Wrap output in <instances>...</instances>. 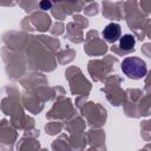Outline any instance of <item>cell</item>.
Returning <instances> with one entry per match:
<instances>
[{"label": "cell", "mask_w": 151, "mask_h": 151, "mask_svg": "<svg viewBox=\"0 0 151 151\" xmlns=\"http://www.w3.org/2000/svg\"><path fill=\"white\" fill-rule=\"evenodd\" d=\"M27 60L33 70L52 71L55 68L54 53L59 48L60 42L57 38L38 35L27 39Z\"/></svg>", "instance_id": "cell-1"}, {"label": "cell", "mask_w": 151, "mask_h": 151, "mask_svg": "<svg viewBox=\"0 0 151 151\" xmlns=\"http://www.w3.org/2000/svg\"><path fill=\"white\" fill-rule=\"evenodd\" d=\"M123 12L124 18L126 20L127 26L131 31H133L134 37L138 40H144L145 38V24H146V15L140 12L138 8V2L136 0H127L123 4Z\"/></svg>", "instance_id": "cell-2"}, {"label": "cell", "mask_w": 151, "mask_h": 151, "mask_svg": "<svg viewBox=\"0 0 151 151\" xmlns=\"http://www.w3.org/2000/svg\"><path fill=\"white\" fill-rule=\"evenodd\" d=\"M65 78L68 80L72 94H77L80 97L88 96V93L91 91V84L84 77L80 68H78L76 66L68 67L65 72Z\"/></svg>", "instance_id": "cell-3"}, {"label": "cell", "mask_w": 151, "mask_h": 151, "mask_svg": "<svg viewBox=\"0 0 151 151\" xmlns=\"http://www.w3.org/2000/svg\"><path fill=\"white\" fill-rule=\"evenodd\" d=\"M120 83H122V78H119L117 74L110 76L105 79V86L101 88L107 100L114 106L124 105L127 98L126 91H123L120 88Z\"/></svg>", "instance_id": "cell-4"}, {"label": "cell", "mask_w": 151, "mask_h": 151, "mask_svg": "<svg viewBox=\"0 0 151 151\" xmlns=\"http://www.w3.org/2000/svg\"><path fill=\"white\" fill-rule=\"evenodd\" d=\"M117 61L118 58L113 55H106L103 59H93L87 64L88 73L94 81H104V78H106V76L112 72L113 65Z\"/></svg>", "instance_id": "cell-5"}, {"label": "cell", "mask_w": 151, "mask_h": 151, "mask_svg": "<svg viewBox=\"0 0 151 151\" xmlns=\"http://www.w3.org/2000/svg\"><path fill=\"white\" fill-rule=\"evenodd\" d=\"M81 114L87 119V123L91 126L99 127L105 124L106 120V110L98 103H84L79 107Z\"/></svg>", "instance_id": "cell-6"}, {"label": "cell", "mask_w": 151, "mask_h": 151, "mask_svg": "<svg viewBox=\"0 0 151 151\" xmlns=\"http://www.w3.org/2000/svg\"><path fill=\"white\" fill-rule=\"evenodd\" d=\"M122 71L130 79H142L146 76L147 68L144 60L138 57H127L122 61Z\"/></svg>", "instance_id": "cell-7"}, {"label": "cell", "mask_w": 151, "mask_h": 151, "mask_svg": "<svg viewBox=\"0 0 151 151\" xmlns=\"http://www.w3.org/2000/svg\"><path fill=\"white\" fill-rule=\"evenodd\" d=\"M74 107L71 103L70 98L58 97L57 101L50 110V112L46 114L48 119H67L72 116H74Z\"/></svg>", "instance_id": "cell-8"}, {"label": "cell", "mask_w": 151, "mask_h": 151, "mask_svg": "<svg viewBox=\"0 0 151 151\" xmlns=\"http://www.w3.org/2000/svg\"><path fill=\"white\" fill-rule=\"evenodd\" d=\"M84 51L91 57L103 55L107 51V45L104 40H101L98 35V31L91 29L87 32L85 38V46Z\"/></svg>", "instance_id": "cell-9"}, {"label": "cell", "mask_w": 151, "mask_h": 151, "mask_svg": "<svg viewBox=\"0 0 151 151\" xmlns=\"http://www.w3.org/2000/svg\"><path fill=\"white\" fill-rule=\"evenodd\" d=\"M134 44H136V37L133 34H124L119 39V44L114 45L112 44L111 51L116 53L117 55H126L132 52H134Z\"/></svg>", "instance_id": "cell-10"}, {"label": "cell", "mask_w": 151, "mask_h": 151, "mask_svg": "<svg viewBox=\"0 0 151 151\" xmlns=\"http://www.w3.org/2000/svg\"><path fill=\"white\" fill-rule=\"evenodd\" d=\"M103 15L110 20H122L124 17L123 2L118 1L113 4L109 0H104L103 1Z\"/></svg>", "instance_id": "cell-11"}, {"label": "cell", "mask_w": 151, "mask_h": 151, "mask_svg": "<svg viewBox=\"0 0 151 151\" xmlns=\"http://www.w3.org/2000/svg\"><path fill=\"white\" fill-rule=\"evenodd\" d=\"M22 101H24L26 109L28 111H31L32 113H34V114L39 113L44 107V100L41 99L39 93L37 91L33 92V90H29V92H27L24 96Z\"/></svg>", "instance_id": "cell-12"}, {"label": "cell", "mask_w": 151, "mask_h": 151, "mask_svg": "<svg viewBox=\"0 0 151 151\" xmlns=\"http://www.w3.org/2000/svg\"><path fill=\"white\" fill-rule=\"evenodd\" d=\"M29 19H31V22L34 29H38L39 32H45L51 26V18L48 14L45 13V11L34 12Z\"/></svg>", "instance_id": "cell-13"}, {"label": "cell", "mask_w": 151, "mask_h": 151, "mask_svg": "<svg viewBox=\"0 0 151 151\" xmlns=\"http://www.w3.org/2000/svg\"><path fill=\"white\" fill-rule=\"evenodd\" d=\"M103 38L110 42V44H114L116 41H118L120 39L122 35V27L117 22H110L109 25H106L101 32Z\"/></svg>", "instance_id": "cell-14"}, {"label": "cell", "mask_w": 151, "mask_h": 151, "mask_svg": "<svg viewBox=\"0 0 151 151\" xmlns=\"http://www.w3.org/2000/svg\"><path fill=\"white\" fill-rule=\"evenodd\" d=\"M21 85L28 90H34L37 86L40 87L47 85V80L40 73H32V74H27L24 79H21Z\"/></svg>", "instance_id": "cell-15"}, {"label": "cell", "mask_w": 151, "mask_h": 151, "mask_svg": "<svg viewBox=\"0 0 151 151\" xmlns=\"http://www.w3.org/2000/svg\"><path fill=\"white\" fill-rule=\"evenodd\" d=\"M66 35L67 39L72 42L79 44L84 40V34H83V27L76 22L74 20L72 22H68L66 26Z\"/></svg>", "instance_id": "cell-16"}, {"label": "cell", "mask_w": 151, "mask_h": 151, "mask_svg": "<svg viewBox=\"0 0 151 151\" xmlns=\"http://www.w3.org/2000/svg\"><path fill=\"white\" fill-rule=\"evenodd\" d=\"M85 127V122L81 119V117L79 116H72V119L67 122L66 124V129L68 131L74 132H81Z\"/></svg>", "instance_id": "cell-17"}, {"label": "cell", "mask_w": 151, "mask_h": 151, "mask_svg": "<svg viewBox=\"0 0 151 151\" xmlns=\"http://www.w3.org/2000/svg\"><path fill=\"white\" fill-rule=\"evenodd\" d=\"M76 57V51L70 48V47H66V50H63L58 53L57 58L59 60L60 64H67V63H71Z\"/></svg>", "instance_id": "cell-18"}, {"label": "cell", "mask_w": 151, "mask_h": 151, "mask_svg": "<svg viewBox=\"0 0 151 151\" xmlns=\"http://www.w3.org/2000/svg\"><path fill=\"white\" fill-rule=\"evenodd\" d=\"M87 137H88L90 142L96 140V143H101L105 140V133L101 130H91V131H88Z\"/></svg>", "instance_id": "cell-19"}, {"label": "cell", "mask_w": 151, "mask_h": 151, "mask_svg": "<svg viewBox=\"0 0 151 151\" xmlns=\"http://www.w3.org/2000/svg\"><path fill=\"white\" fill-rule=\"evenodd\" d=\"M19 4L26 12H33L39 6L38 0H19Z\"/></svg>", "instance_id": "cell-20"}, {"label": "cell", "mask_w": 151, "mask_h": 151, "mask_svg": "<svg viewBox=\"0 0 151 151\" xmlns=\"http://www.w3.org/2000/svg\"><path fill=\"white\" fill-rule=\"evenodd\" d=\"M46 131L48 134H55V133H59L63 129V124L59 123V122H51L48 124H46L45 126Z\"/></svg>", "instance_id": "cell-21"}, {"label": "cell", "mask_w": 151, "mask_h": 151, "mask_svg": "<svg viewBox=\"0 0 151 151\" xmlns=\"http://www.w3.org/2000/svg\"><path fill=\"white\" fill-rule=\"evenodd\" d=\"M84 12H85V14H86V15H90V17L96 15V14L98 13V4L93 2V4L88 5L87 7H85V8H84Z\"/></svg>", "instance_id": "cell-22"}, {"label": "cell", "mask_w": 151, "mask_h": 151, "mask_svg": "<svg viewBox=\"0 0 151 151\" xmlns=\"http://www.w3.org/2000/svg\"><path fill=\"white\" fill-rule=\"evenodd\" d=\"M139 5H140V8L143 9V12L145 14L151 15V0H140Z\"/></svg>", "instance_id": "cell-23"}, {"label": "cell", "mask_w": 151, "mask_h": 151, "mask_svg": "<svg viewBox=\"0 0 151 151\" xmlns=\"http://www.w3.org/2000/svg\"><path fill=\"white\" fill-rule=\"evenodd\" d=\"M64 25H63V22H55L54 25H53V27L51 28V33L53 34V35H60L63 32H64Z\"/></svg>", "instance_id": "cell-24"}, {"label": "cell", "mask_w": 151, "mask_h": 151, "mask_svg": "<svg viewBox=\"0 0 151 151\" xmlns=\"http://www.w3.org/2000/svg\"><path fill=\"white\" fill-rule=\"evenodd\" d=\"M39 7H40V9L41 11H48V9H52V7H53V2H52V0H41L40 2H39Z\"/></svg>", "instance_id": "cell-25"}, {"label": "cell", "mask_w": 151, "mask_h": 151, "mask_svg": "<svg viewBox=\"0 0 151 151\" xmlns=\"http://www.w3.org/2000/svg\"><path fill=\"white\" fill-rule=\"evenodd\" d=\"M73 19H74V21L78 22L83 28H85V27L88 26V20H87L86 18L81 17V15H73Z\"/></svg>", "instance_id": "cell-26"}, {"label": "cell", "mask_w": 151, "mask_h": 151, "mask_svg": "<svg viewBox=\"0 0 151 151\" xmlns=\"http://www.w3.org/2000/svg\"><path fill=\"white\" fill-rule=\"evenodd\" d=\"M142 52H143L147 58H151V42L144 44L143 47H142Z\"/></svg>", "instance_id": "cell-27"}, {"label": "cell", "mask_w": 151, "mask_h": 151, "mask_svg": "<svg viewBox=\"0 0 151 151\" xmlns=\"http://www.w3.org/2000/svg\"><path fill=\"white\" fill-rule=\"evenodd\" d=\"M145 34L151 39V19H147L146 20V24H145Z\"/></svg>", "instance_id": "cell-28"}, {"label": "cell", "mask_w": 151, "mask_h": 151, "mask_svg": "<svg viewBox=\"0 0 151 151\" xmlns=\"http://www.w3.org/2000/svg\"><path fill=\"white\" fill-rule=\"evenodd\" d=\"M145 85H146V86L151 85V71L149 72V76H147L146 79H145Z\"/></svg>", "instance_id": "cell-29"}, {"label": "cell", "mask_w": 151, "mask_h": 151, "mask_svg": "<svg viewBox=\"0 0 151 151\" xmlns=\"http://www.w3.org/2000/svg\"><path fill=\"white\" fill-rule=\"evenodd\" d=\"M5 1H6V0H2V1H1V4H4ZM9 2H11V6H14V5L18 2V0H9Z\"/></svg>", "instance_id": "cell-30"}]
</instances>
